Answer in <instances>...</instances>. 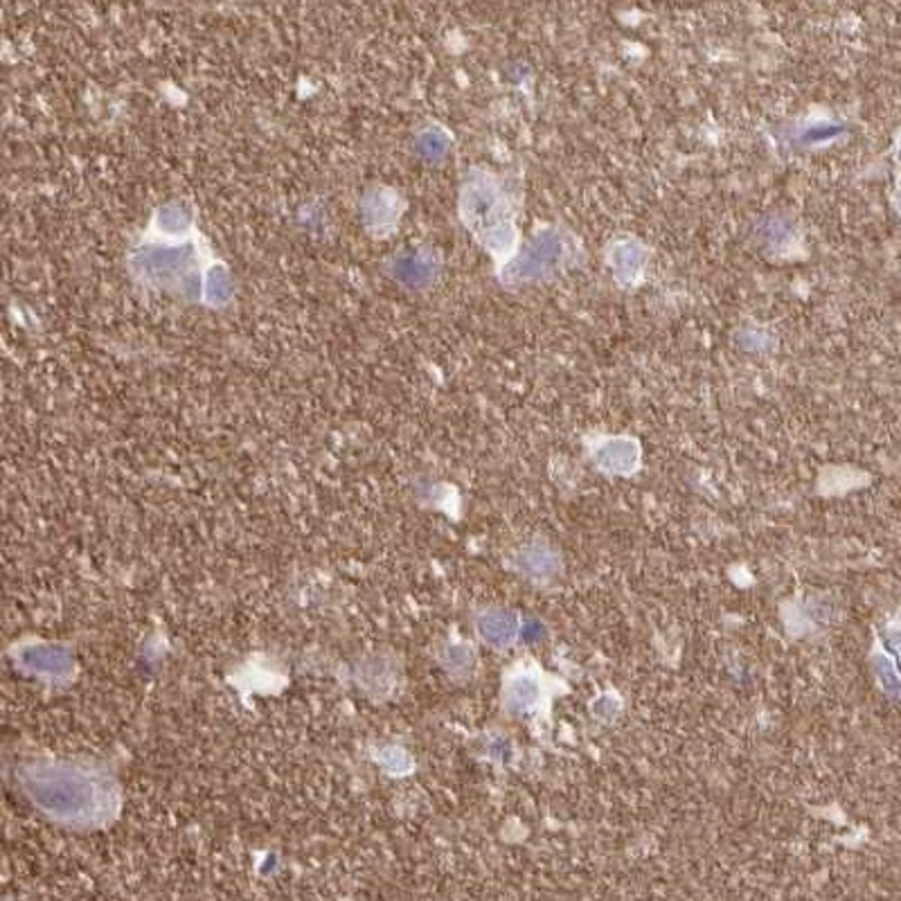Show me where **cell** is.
I'll return each mask as SVG.
<instances>
[{
  "label": "cell",
  "mask_w": 901,
  "mask_h": 901,
  "mask_svg": "<svg viewBox=\"0 0 901 901\" xmlns=\"http://www.w3.org/2000/svg\"><path fill=\"white\" fill-rule=\"evenodd\" d=\"M543 697L541 683L537 676L533 674H520L516 679L510 683L507 688V705L514 712H528L530 707H535Z\"/></svg>",
  "instance_id": "obj_4"
},
{
  "label": "cell",
  "mask_w": 901,
  "mask_h": 901,
  "mask_svg": "<svg viewBox=\"0 0 901 901\" xmlns=\"http://www.w3.org/2000/svg\"><path fill=\"white\" fill-rule=\"evenodd\" d=\"M618 710H620V705H618V701H616L613 697H602V699H597V701H595V705H593L595 717L605 719V722H611V719L618 715Z\"/></svg>",
  "instance_id": "obj_5"
},
{
  "label": "cell",
  "mask_w": 901,
  "mask_h": 901,
  "mask_svg": "<svg viewBox=\"0 0 901 901\" xmlns=\"http://www.w3.org/2000/svg\"><path fill=\"white\" fill-rule=\"evenodd\" d=\"M541 635H543V629H541L537 622H535V624H530V631L525 629V641H530V643H533V641H539Z\"/></svg>",
  "instance_id": "obj_6"
},
{
  "label": "cell",
  "mask_w": 901,
  "mask_h": 901,
  "mask_svg": "<svg viewBox=\"0 0 901 901\" xmlns=\"http://www.w3.org/2000/svg\"><path fill=\"white\" fill-rule=\"evenodd\" d=\"M518 563H520V571H523L525 575L535 577V580L554 577V575L559 573V569H561L559 557H557L548 546H530V548H525L523 554H520V559H518Z\"/></svg>",
  "instance_id": "obj_3"
},
{
  "label": "cell",
  "mask_w": 901,
  "mask_h": 901,
  "mask_svg": "<svg viewBox=\"0 0 901 901\" xmlns=\"http://www.w3.org/2000/svg\"><path fill=\"white\" fill-rule=\"evenodd\" d=\"M478 629L487 643L505 647L518 633V618L512 611H490L480 618Z\"/></svg>",
  "instance_id": "obj_1"
},
{
  "label": "cell",
  "mask_w": 901,
  "mask_h": 901,
  "mask_svg": "<svg viewBox=\"0 0 901 901\" xmlns=\"http://www.w3.org/2000/svg\"><path fill=\"white\" fill-rule=\"evenodd\" d=\"M637 463V448L631 442L613 440L597 450V465L611 473H629Z\"/></svg>",
  "instance_id": "obj_2"
}]
</instances>
